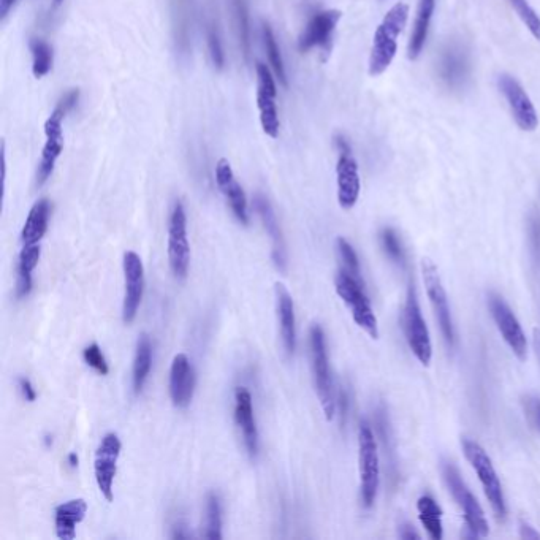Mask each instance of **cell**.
<instances>
[{"label": "cell", "mask_w": 540, "mask_h": 540, "mask_svg": "<svg viewBox=\"0 0 540 540\" xmlns=\"http://www.w3.org/2000/svg\"><path fill=\"white\" fill-rule=\"evenodd\" d=\"M88 512V502L84 499H70V501L59 504L56 507V534L59 539L73 540L77 537V525L86 517Z\"/></svg>", "instance_id": "26"}, {"label": "cell", "mask_w": 540, "mask_h": 540, "mask_svg": "<svg viewBox=\"0 0 540 540\" xmlns=\"http://www.w3.org/2000/svg\"><path fill=\"white\" fill-rule=\"evenodd\" d=\"M121 449V439L115 433L105 434L97 447L94 474H96L97 487L108 502H113L115 499L113 483H115L116 471H118Z\"/></svg>", "instance_id": "14"}, {"label": "cell", "mask_w": 540, "mask_h": 540, "mask_svg": "<svg viewBox=\"0 0 540 540\" xmlns=\"http://www.w3.org/2000/svg\"><path fill=\"white\" fill-rule=\"evenodd\" d=\"M255 210L262 219L263 227L270 235L271 243H273V260L274 265L281 271L287 270V249L286 241L282 236L281 227H279L278 219L274 214L273 208H271L270 202L262 195L255 197Z\"/></svg>", "instance_id": "22"}, {"label": "cell", "mask_w": 540, "mask_h": 540, "mask_svg": "<svg viewBox=\"0 0 540 540\" xmlns=\"http://www.w3.org/2000/svg\"><path fill=\"white\" fill-rule=\"evenodd\" d=\"M29 48L32 53V73L37 80H42L53 69V48L43 39H32Z\"/></svg>", "instance_id": "32"}, {"label": "cell", "mask_w": 540, "mask_h": 540, "mask_svg": "<svg viewBox=\"0 0 540 540\" xmlns=\"http://www.w3.org/2000/svg\"><path fill=\"white\" fill-rule=\"evenodd\" d=\"M309 347H311L312 373L316 381L317 396L324 409L328 422L335 419L336 398L333 379H331L330 363H328L327 339L320 325H314L309 331Z\"/></svg>", "instance_id": "4"}, {"label": "cell", "mask_w": 540, "mask_h": 540, "mask_svg": "<svg viewBox=\"0 0 540 540\" xmlns=\"http://www.w3.org/2000/svg\"><path fill=\"white\" fill-rule=\"evenodd\" d=\"M398 536L404 540L420 539V534L415 531L414 526L409 525V523H403L398 528Z\"/></svg>", "instance_id": "43"}, {"label": "cell", "mask_w": 540, "mask_h": 540, "mask_svg": "<svg viewBox=\"0 0 540 540\" xmlns=\"http://www.w3.org/2000/svg\"><path fill=\"white\" fill-rule=\"evenodd\" d=\"M338 251L341 255V260H343L344 268L347 273L352 274L354 278L360 279L362 281V271H360V262H358V255L355 252V249L352 248V244L349 241L344 240V238H338Z\"/></svg>", "instance_id": "38"}, {"label": "cell", "mask_w": 540, "mask_h": 540, "mask_svg": "<svg viewBox=\"0 0 540 540\" xmlns=\"http://www.w3.org/2000/svg\"><path fill=\"white\" fill-rule=\"evenodd\" d=\"M206 539H222V509L219 496L210 493L206 499V529L203 533Z\"/></svg>", "instance_id": "34"}, {"label": "cell", "mask_w": 540, "mask_h": 540, "mask_svg": "<svg viewBox=\"0 0 540 540\" xmlns=\"http://www.w3.org/2000/svg\"><path fill=\"white\" fill-rule=\"evenodd\" d=\"M51 203L50 200L42 198L32 206L21 232V243L23 246L29 244H39L43 240L48 230V221H50Z\"/></svg>", "instance_id": "27"}, {"label": "cell", "mask_w": 540, "mask_h": 540, "mask_svg": "<svg viewBox=\"0 0 540 540\" xmlns=\"http://www.w3.org/2000/svg\"><path fill=\"white\" fill-rule=\"evenodd\" d=\"M62 2H64V0H53V10H56V8L61 7Z\"/></svg>", "instance_id": "48"}, {"label": "cell", "mask_w": 540, "mask_h": 540, "mask_svg": "<svg viewBox=\"0 0 540 540\" xmlns=\"http://www.w3.org/2000/svg\"><path fill=\"white\" fill-rule=\"evenodd\" d=\"M439 78L453 91H460L466 86L471 73V61L468 51L460 43H450L442 50L438 64Z\"/></svg>", "instance_id": "18"}, {"label": "cell", "mask_w": 540, "mask_h": 540, "mask_svg": "<svg viewBox=\"0 0 540 540\" xmlns=\"http://www.w3.org/2000/svg\"><path fill=\"white\" fill-rule=\"evenodd\" d=\"M336 148L339 151L338 164H336L339 206L343 210H352L357 205L360 191H362L357 160L352 156L349 141L341 135L336 137Z\"/></svg>", "instance_id": "9"}, {"label": "cell", "mask_w": 540, "mask_h": 540, "mask_svg": "<svg viewBox=\"0 0 540 540\" xmlns=\"http://www.w3.org/2000/svg\"><path fill=\"white\" fill-rule=\"evenodd\" d=\"M16 2H18V0H0V18H2V20H5V18L10 15Z\"/></svg>", "instance_id": "45"}, {"label": "cell", "mask_w": 540, "mask_h": 540, "mask_svg": "<svg viewBox=\"0 0 540 540\" xmlns=\"http://www.w3.org/2000/svg\"><path fill=\"white\" fill-rule=\"evenodd\" d=\"M498 86L502 96L506 97L509 103L510 113L514 116L517 126L523 132H534L539 127V115L525 88L507 73H502L498 78Z\"/></svg>", "instance_id": "15"}, {"label": "cell", "mask_w": 540, "mask_h": 540, "mask_svg": "<svg viewBox=\"0 0 540 540\" xmlns=\"http://www.w3.org/2000/svg\"><path fill=\"white\" fill-rule=\"evenodd\" d=\"M488 306H490L491 316H493L496 327H498L507 346L517 355L518 360H525L526 355H528V339H526L525 331L521 328L514 311L510 309L504 298L499 297L496 293L488 295Z\"/></svg>", "instance_id": "13"}, {"label": "cell", "mask_w": 540, "mask_h": 540, "mask_svg": "<svg viewBox=\"0 0 540 540\" xmlns=\"http://www.w3.org/2000/svg\"><path fill=\"white\" fill-rule=\"evenodd\" d=\"M195 373L191 360L186 354H178L173 358L170 368V398L176 407L189 406L194 398Z\"/></svg>", "instance_id": "20"}, {"label": "cell", "mask_w": 540, "mask_h": 540, "mask_svg": "<svg viewBox=\"0 0 540 540\" xmlns=\"http://www.w3.org/2000/svg\"><path fill=\"white\" fill-rule=\"evenodd\" d=\"M441 469L445 485L449 488L460 509L463 510L464 521H466L469 531L476 537H487L490 533V526H488L485 512H483L479 501L472 495L468 485L464 483L457 466L452 461H442Z\"/></svg>", "instance_id": "5"}, {"label": "cell", "mask_w": 540, "mask_h": 540, "mask_svg": "<svg viewBox=\"0 0 540 540\" xmlns=\"http://www.w3.org/2000/svg\"><path fill=\"white\" fill-rule=\"evenodd\" d=\"M531 241H533V251L540 262V216L531 217Z\"/></svg>", "instance_id": "41"}, {"label": "cell", "mask_w": 540, "mask_h": 540, "mask_svg": "<svg viewBox=\"0 0 540 540\" xmlns=\"http://www.w3.org/2000/svg\"><path fill=\"white\" fill-rule=\"evenodd\" d=\"M403 330L415 358L422 365H430L433 358V344H431L430 331L422 316L417 290L412 282L407 287L406 303L403 309Z\"/></svg>", "instance_id": "7"}, {"label": "cell", "mask_w": 540, "mask_h": 540, "mask_svg": "<svg viewBox=\"0 0 540 540\" xmlns=\"http://www.w3.org/2000/svg\"><path fill=\"white\" fill-rule=\"evenodd\" d=\"M417 510H419L420 521H422L428 536L433 540H441L444 537L442 509L436 499L430 495L420 496L419 501H417Z\"/></svg>", "instance_id": "30"}, {"label": "cell", "mask_w": 540, "mask_h": 540, "mask_svg": "<svg viewBox=\"0 0 540 540\" xmlns=\"http://www.w3.org/2000/svg\"><path fill=\"white\" fill-rule=\"evenodd\" d=\"M409 18V5L398 2L388 10L382 23L374 32L373 46L369 54V75L379 77L392 65L398 53V39Z\"/></svg>", "instance_id": "1"}, {"label": "cell", "mask_w": 540, "mask_h": 540, "mask_svg": "<svg viewBox=\"0 0 540 540\" xmlns=\"http://www.w3.org/2000/svg\"><path fill=\"white\" fill-rule=\"evenodd\" d=\"M170 10H172V31L176 50L187 54L191 51L192 23H194L192 0H170Z\"/></svg>", "instance_id": "24"}, {"label": "cell", "mask_w": 540, "mask_h": 540, "mask_svg": "<svg viewBox=\"0 0 540 540\" xmlns=\"http://www.w3.org/2000/svg\"><path fill=\"white\" fill-rule=\"evenodd\" d=\"M335 287L339 298L346 303L347 308L352 312L355 324L363 328L371 338H379V324H377V317L374 314L371 301L363 289V281L354 278L346 270H341L336 274Z\"/></svg>", "instance_id": "6"}, {"label": "cell", "mask_w": 540, "mask_h": 540, "mask_svg": "<svg viewBox=\"0 0 540 540\" xmlns=\"http://www.w3.org/2000/svg\"><path fill=\"white\" fill-rule=\"evenodd\" d=\"M423 282H425L426 293L433 306L434 316L438 320L442 336L447 346L452 349L455 346V327H453L452 312H450L449 297L442 284L441 274L433 260H422Z\"/></svg>", "instance_id": "8"}, {"label": "cell", "mask_w": 540, "mask_h": 540, "mask_svg": "<svg viewBox=\"0 0 540 540\" xmlns=\"http://www.w3.org/2000/svg\"><path fill=\"white\" fill-rule=\"evenodd\" d=\"M216 184L219 191L224 195L225 200L229 202L236 219L243 225L249 224L248 197L244 194V189L238 183L232 165L229 160H217L216 164Z\"/></svg>", "instance_id": "19"}, {"label": "cell", "mask_w": 540, "mask_h": 540, "mask_svg": "<svg viewBox=\"0 0 540 540\" xmlns=\"http://www.w3.org/2000/svg\"><path fill=\"white\" fill-rule=\"evenodd\" d=\"M69 115L64 108L56 105L50 118L45 122V145L42 149V159H40L39 168H37V186L43 184L53 175L54 167L64 151V124L65 116Z\"/></svg>", "instance_id": "12"}, {"label": "cell", "mask_w": 540, "mask_h": 540, "mask_svg": "<svg viewBox=\"0 0 540 540\" xmlns=\"http://www.w3.org/2000/svg\"><path fill=\"white\" fill-rule=\"evenodd\" d=\"M520 536L523 539H540L539 531L534 526L529 525V523H525V521H521L520 523Z\"/></svg>", "instance_id": "44"}, {"label": "cell", "mask_w": 540, "mask_h": 540, "mask_svg": "<svg viewBox=\"0 0 540 540\" xmlns=\"http://www.w3.org/2000/svg\"><path fill=\"white\" fill-rule=\"evenodd\" d=\"M434 10H436V0H419L417 15H415L414 26H412L411 39L407 43V58L411 59V61L419 59L423 48H425L428 34H430Z\"/></svg>", "instance_id": "25"}, {"label": "cell", "mask_w": 540, "mask_h": 540, "mask_svg": "<svg viewBox=\"0 0 540 540\" xmlns=\"http://www.w3.org/2000/svg\"><path fill=\"white\" fill-rule=\"evenodd\" d=\"M206 39H208V50H210L211 61H213L214 67L217 70L224 69L225 54L224 48H222L221 34H219V27H217L216 20L210 18L208 24H206Z\"/></svg>", "instance_id": "36"}, {"label": "cell", "mask_w": 540, "mask_h": 540, "mask_svg": "<svg viewBox=\"0 0 540 540\" xmlns=\"http://www.w3.org/2000/svg\"><path fill=\"white\" fill-rule=\"evenodd\" d=\"M534 349L540 360V330H534Z\"/></svg>", "instance_id": "46"}, {"label": "cell", "mask_w": 540, "mask_h": 540, "mask_svg": "<svg viewBox=\"0 0 540 540\" xmlns=\"http://www.w3.org/2000/svg\"><path fill=\"white\" fill-rule=\"evenodd\" d=\"M463 445L464 457L471 463L472 469L477 472L480 483H482L483 491L490 502L491 509L496 514L498 520L504 521L507 517V504L502 491L501 480H499L498 472H496L493 461L488 457L482 445L476 441L464 438L461 441Z\"/></svg>", "instance_id": "3"}, {"label": "cell", "mask_w": 540, "mask_h": 540, "mask_svg": "<svg viewBox=\"0 0 540 540\" xmlns=\"http://www.w3.org/2000/svg\"><path fill=\"white\" fill-rule=\"evenodd\" d=\"M42 249L40 244H29L23 246L20 254V262H18V282H16V297L26 298L32 292V273L39 265Z\"/></svg>", "instance_id": "28"}, {"label": "cell", "mask_w": 540, "mask_h": 540, "mask_svg": "<svg viewBox=\"0 0 540 540\" xmlns=\"http://www.w3.org/2000/svg\"><path fill=\"white\" fill-rule=\"evenodd\" d=\"M521 404H523V411H525L529 425L533 426L534 430L540 433V398L528 395L523 398Z\"/></svg>", "instance_id": "40"}, {"label": "cell", "mask_w": 540, "mask_h": 540, "mask_svg": "<svg viewBox=\"0 0 540 540\" xmlns=\"http://www.w3.org/2000/svg\"><path fill=\"white\" fill-rule=\"evenodd\" d=\"M235 422L243 434L244 445L249 455L255 457L259 452V431L255 423L252 395L248 388L240 387L235 393Z\"/></svg>", "instance_id": "21"}, {"label": "cell", "mask_w": 540, "mask_h": 540, "mask_svg": "<svg viewBox=\"0 0 540 540\" xmlns=\"http://www.w3.org/2000/svg\"><path fill=\"white\" fill-rule=\"evenodd\" d=\"M255 72H257V108H259L260 126L268 137L278 138L281 121H279L278 103H276V97H278L276 80H274L273 72L262 62H257Z\"/></svg>", "instance_id": "11"}, {"label": "cell", "mask_w": 540, "mask_h": 540, "mask_svg": "<svg viewBox=\"0 0 540 540\" xmlns=\"http://www.w3.org/2000/svg\"><path fill=\"white\" fill-rule=\"evenodd\" d=\"M84 362L88 363L94 371L100 374V376H107L110 373V366H108L107 358L103 355L102 349L99 344H89L86 349L83 350Z\"/></svg>", "instance_id": "39"}, {"label": "cell", "mask_w": 540, "mask_h": 540, "mask_svg": "<svg viewBox=\"0 0 540 540\" xmlns=\"http://www.w3.org/2000/svg\"><path fill=\"white\" fill-rule=\"evenodd\" d=\"M233 15H235L236 34L240 40L241 53L249 61L251 56V23H249V8L246 0H232Z\"/></svg>", "instance_id": "31"}, {"label": "cell", "mask_w": 540, "mask_h": 540, "mask_svg": "<svg viewBox=\"0 0 540 540\" xmlns=\"http://www.w3.org/2000/svg\"><path fill=\"white\" fill-rule=\"evenodd\" d=\"M153 366V343L146 333L140 336L137 343V352L134 358V371H132V382H134V393L140 395L141 390L148 381L149 373Z\"/></svg>", "instance_id": "29"}, {"label": "cell", "mask_w": 540, "mask_h": 540, "mask_svg": "<svg viewBox=\"0 0 540 540\" xmlns=\"http://www.w3.org/2000/svg\"><path fill=\"white\" fill-rule=\"evenodd\" d=\"M381 244L388 259L395 262L396 265H400V267L406 265V251H404L403 243H401L400 236L395 230L390 229V227L382 230Z\"/></svg>", "instance_id": "35"}, {"label": "cell", "mask_w": 540, "mask_h": 540, "mask_svg": "<svg viewBox=\"0 0 540 540\" xmlns=\"http://www.w3.org/2000/svg\"><path fill=\"white\" fill-rule=\"evenodd\" d=\"M168 262L176 278H186L191 265V246L187 240L186 210L181 202L175 203L168 221Z\"/></svg>", "instance_id": "10"}, {"label": "cell", "mask_w": 540, "mask_h": 540, "mask_svg": "<svg viewBox=\"0 0 540 540\" xmlns=\"http://www.w3.org/2000/svg\"><path fill=\"white\" fill-rule=\"evenodd\" d=\"M263 43L267 50L268 61H270L271 69L274 75L278 78L279 83L287 88L286 67H284V59H282L281 48H279L276 37H274L273 29L270 24L263 23Z\"/></svg>", "instance_id": "33"}, {"label": "cell", "mask_w": 540, "mask_h": 540, "mask_svg": "<svg viewBox=\"0 0 540 540\" xmlns=\"http://www.w3.org/2000/svg\"><path fill=\"white\" fill-rule=\"evenodd\" d=\"M358 463H360V493L365 509H371L381 485V463L376 436L371 426L363 420L358 428Z\"/></svg>", "instance_id": "2"}, {"label": "cell", "mask_w": 540, "mask_h": 540, "mask_svg": "<svg viewBox=\"0 0 540 540\" xmlns=\"http://www.w3.org/2000/svg\"><path fill=\"white\" fill-rule=\"evenodd\" d=\"M509 2L534 39L540 42V16L537 15L536 10L529 5L528 0H509Z\"/></svg>", "instance_id": "37"}, {"label": "cell", "mask_w": 540, "mask_h": 540, "mask_svg": "<svg viewBox=\"0 0 540 540\" xmlns=\"http://www.w3.org/2000/svg\"><path fill=\"white\" fill-rule=\"evenodd\" d=\"M124 276H126V293L122 305V319L126 324H132L140 309L143 293H145V268L140 255L134 251L124 254Z\"/></svg>", "instance_id": "16"}, {"label": "cell", "mask_w": 540, "mask_h": 540, "mask_svg": "<svg viewBox=\"0 0 540 540\" xmlns=\"http://www.w3.org/2000/svg\"><path fill=\"white\" fill-rule=\"evenodd\" d=\"M276 303H278L279 327H281V338L287 355L292 357L297 349V325H295V306H293L292 295L284 284H276Z\"/></svg>", "instance_id": "23"}, {"label": "cell", "mask_w": 540, "mask_h": 540, "mask_svg": "<svg viewBox=\"0 0 540 540\" xmlns=\"http://www.w3.org/2000/svg\"><path fill=\"white\" fill-rule=\"evenodd\" d=\"M341 16L343 13L339 10H322V12L314 13L298 39L300 53H308L314 48L328 50Z\"/></svg>", "instance_id": "17"}, {"label": "cell", "mask_w": 540, "mask_h": 540, "mask_svg": "<svg viewBox=\"0 0 540 540\" xmlns=\"http://www.w3.org/2000/svg\"><path fill=\"white\" fill-rule=\"evenodd\" d=\"M18 384H20V390L21 393H23L24 400L29 401V403H34V401L37 400V392H35L34 385L31 384V381L26 379V377H21Z\"/></svg>", "instance_id": "42"}, {"label": "cell", "mask_w": 540, "mask_h": 540, "mask_svg": "<svg viewBox=\"0 0 540 540\" xmlns=\"http://www.w3.org/2000/svg\"><path fill=\"white\" fill-rule=\"evenodd\" d=\"M69 464H70V468H78V457H77V453H70L69 455Z\"/></svg>", "instance_id": "47"}]
</instances>
